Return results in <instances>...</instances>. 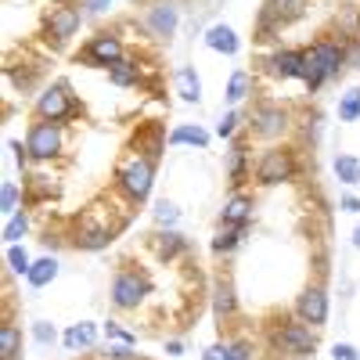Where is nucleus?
Here are the masks:
<instances>
[{
	"label": "nucleus",
	"mask_w": 360,
	"mask_h": 360,
	"mask_svg": "<svg viewBox=\"0 0 360 360\" xmlns=\"http://www.w3.org/2000/svg\"><path fill=\"white\" fill-rule=\"evenodd\" d=\"M242 238H245V224H220L217 238H213V252L224 256V252H234L238 245H242Z\"/></svg>",
	"instance_id": "21"
},
{
	"label": "nucleus",
	"mask_w": 360,
	"mask_h": 360,
	"mask_svg": "<svg viewBox=\"0 0 360 360\" xmlns=\"http://www.w3.org/2000/svg\"><path fill=\"white\" fill-rule=\"evenodd\" d=\"M0 209H4V217L18 213V184L15 180H4V188H0Z\"/></svg>",
	"instance_id": "33"
},
{
	"label": "nucleus",
	"mask_w": 360,
	"mask_h": 360,
	"mask_svg": "<svg viewBox=\"0 0 360 360\" xmlns=\"http://www.w3.org/2000/svg\"><path fill=\"white\" fill-rule=\"evenodd\" d=\"M299 173V159H295V148H266L256 162V184L263 188H274L285 184Z\"/></svg>",
	"instance_id": "3"
},
{
	"label": "nucleus",
	"mask_w": 360,
	"mask_h": 360,
	"mask_svg": "<svg viewBox=\"0 0 360 360\" xmlns=\"http://www.w3.org/2000/svg\"><path fill=\"white\" fill-rule=\"evenodd\" d=\"M353 249H360V224H356V231H353Z\"/></svg>",
	"instance_id": "44"
},
{
	"label": "nucleus",
	"mask_w": 360,
	"mask_h": 360,
	"mask_svg": "<svg viewBox=\"0 0 360 360\" xmlns=\"http://www.w3.org/2000/svg\"><path fill=\"white\" fill-rule=\"evenodd\" d=\"M234 130H238V112H227L224 119H220V123H217V137H234Z\"/></svg>",
	"instance_id": "38"
},
{
	"label": "nucleus",
	"mask_w": 360,
	"mask_h": 360,
	"mask_svg": "<svg viewBox=\"0 0 360 360\" xmlns=\"http://www.w3.org/2000/svg\"><path fill=\"white\" fill-rule=\"evenodd\" d=\"M33 339H37L40 346H54V342H58L54 324H51V321H33Z\"/></svg>",
	"instance_id": "34"
},
{
	"label": "nucleus",
	"mask_w": 360,
	"mask_h": 360,
	"mask_svg": "<svg viewBox=\"0 0 360 360\" xmlns=\"http://www.w3.org/2000/svg\"><path fill=\"white\" fill-rule=\"evenodd\" d=\"M83 62L86 65H105V69H112L119 58H123V40H119L115 33H98V37H90L86 44H83Z\"/></svg>",
	"instance_id": "10"
},
{
	"label": "nucleus",
	"mask_w": 360,
	"mask_h": 360,
	"mask_svg": "<svg viewBox=\"0 0 360 360\" xmlns=\"http://www.w3.org/2000/svg\"><path fill=\"white\" fill-rule=\"evenodd\" d=\"M155 220H159L162 227H173V224L180 220V209H176L173 202H159V205H155Z\"/></svg>",
	"instance_id": "36"
},
{
	"label": "nucleus",
	"mask_w": 360,
	"mask_h": 360,
	"mask_svg": "<svg viewBox=\"0 0 360 360\" xmlns=\"http://www.w3.org/2000/svg\"><path fill=\"white\" fill-rule=\"evenodd\" d=\"M274 346L288 356H314L317 349V335H314V328L307 321H285L278 332H274Z\"/></svg>",
	"instance_id": "5"
},
{
	"label": "nucleus",
	"mask_w": 360,
	"mask_h": 360,
	"mask_svg": "<svg viewBox=\"0 0 360 360\" xmlns=\"http://www.w3.org/2000/svg\"><path fill=\"white\" fill-rule=\"evenodd\" d=\"M263 65H266L270 76H278V79H303L307 76V51H292V47L274 51Z\"/></svg>",
	"instance_id": "12"
},
{
	"label": "nucleus",
	"mask_w": 360,
	"mask_h": 360,
	"mask_svg": "<svg viewBox=\"0 0 360 360\" xmlns=\"http://www.w3.org/2000/svg\"><path fill=\"white\" fill-rule=\"evenodd\" d=\"M263 8L274 15L278 25H288V22H295V18L307 15V0H266Z\"/></svg>",
	"instance_id": "19"
},
{
	"label": "nucleus",
	"mask_w": 360,
	"mask_h": 360,
	"mask_svg": "<svg viewBox=\"0 0 360 360\" xmlns=\"http://www.w3.org/2000/svg\"><path fill=\"white\" fill-rule=\"evenodd\" d=\"M353 62H356V65H353V69H360V47H356V58H353Z\"/></svg>",
	"instance_id": "45"
},
{
	"label": "nucleus",
	"mask_w": 360,
	"mask_h": 360,
	"mask_svg": "<svg viewBox=\"0 0 360 360\" xmlns=\"http://www.w3.org/2000/svg\"><path fill=\"white\" fill-rule=\"evenodd\" d=\"M328 310H332V307H328V292H324L321 285L303 288V292H299V299H295V317L307 321L310 328H324Z\"/></svg>",
	"instance_id": "11"
},
{
	"label": "nucleus",
	"mask_w": 360,
	"mask_h": 360,
	"mask_svg": "<svg viewBox=\"0 0 360 360\" xmlns=\"http://www.w3.org/2000/svg\"><path fill=\"white\" fill-rule=\"evenodd\" d=\"M54 278H58V259H54V256L37 259L33 266H29V274H25V281L33 285V288H47Z\"/></svg>",
	"instance_id": "24"
},
{
	"label": "nucleus",
	"mask_w": 360,
	"mask_h": 360,
	"mask_svg": "<svg viewBox=\"0 0 360 360\" xmlns=\"http://www.w3.org/2000/svg\"><path fill=\"white\" fill-rule=\"evenodd\" d=\"M202 360H227V356H224V346H209Z\"/></svg>",
	"instance_id": "41"
},
{
	"label": "nucleus",
	"mask_w": 360,
	"mask_h": 360,
	"mask_svg": "<svg viewBox=\"0 0 360 360\" xmlns=\"http://www.w3.org/2000/svg\"><path fill=\"white\" fill-rule=\"evenodd\" d=\"M4 259H8V270H11V274H18V278H25L29 266H33V259H29V252L22 245H8Z\"/></svg>",
	"instance_id": "31"
},
{
	"label": "nucleus",
	"mask_w": 360,
	"mask_h": 360,
	"mask_svg": "<svg viewBox=\"0 0 360 360\" xmlns=\"http://www.w3.org/2000/svg\"><path fill=\"white\" fill-rule=\"evenodd\" d=\"M94 342H98V324L94 321H79V324H72L65 332V346L69 349H90Z\"/></svg>",
	"instance_id": "22"
},
{
	"label": "nucleus",
	"mask_w": 360,
	"mask_h": 360,
	"mask_svg": "<svg viewBox=\"0 0 360 360\" xmlns=\"http://www.w3.org/2000/svg\"><path fill=\"white\" fill-rule=\"evenodd\" d=\"M245 180H249V148H245V141H238L227 152V184L238 191Z\"/></svg>",
	"instance_id": "15"
},
{
	"label": "nucleus",
	"mask_w": 360,
	"mask_h": 360,
	"mask_svg": "<svg viewBox=\"0 0 360 360\" xmlns=\"http://www.w3.org/2000/svg\"><path fill=\"white\" fill-rule=\"evenodd\" d=\"M332 173H335V180H339V184H346V188H356V184H360V159H356V155H335V162H332Z\"/></svg>",
	"instance_id": "25"
},
{
	"label": "nucleus",
	"mask_w": 360,
	"mask_h": 360,
	"mask_svg": "<svg viewBox=\"0 0 360 360\" xmlns=\"http://www.w3.org/2000/svg\"><path fill=\"white\" fill-rule=\"evenodd\" d=\"M58 4H69V0H58Z\"/></svg>",
	"instance_id": "46"
},
{
	"label": "nucleus",
	"mask_w": 360,
	"mask_h": 360,
	"mask_svg": "<svg viewBox=\"0 0 360 360\" xmlns=\"http://www.w3.org/2000/svg\"><path fill=\"white\" fill-rule=\"evenodd\" d=\"M205 47L217 51V54H238L242 51V40H238V33L231 25L217 22V25H209V33H205Z\"/></svg>",
	"instance_id": "16"
},
{
	"label": "nucleus",
	"mask_w": 360,
	"mask_h": 360,
	"mask_svg": "<svg viewBox=\"0 0 360 360\" xmlns=\"http://www.w3.org/2000/svg\"><path fill=\"white\" fill-rule=\"evenodd\" d=\"M234 310H238V295H234V285L220 278V281L213 285V314H217L220 321H227V317H234Z\"/></svg>",
	"instance_id": "18"
},
{
	"label": "nucleus",
	"mask_w": 360,
	"mask_h": 360,
	"mask_svg": "<svg viewBox=\"0 0 360 360\" xmlns=\"http://www.w3.org/2000/svg\"><path fill=\"white\" fill-rule=\"evenodd\" d=\"M148 292H152V285H148L144 274H137V270H119L112 278V307L115 310H137Z\"/></svg>",
	"instance_id": "6"
},
{
	"label": "nucleus",
	"mask_w": 360,
	"mask_h": 360,
	"mask_svg": "<svg viewBox=\"0 0 360 360\" xmlns=\"http://www.w3.org/2000/svg\"><path fill=\"white\" fill-rule=\"evenodd\" d=\"M22 353V332L15 324H0V360H18Z\"/></svg>",
	"instance_id": "26"
},
{
	"label": "nucleus",
	"mask_w": 360,
	"mask_h": 360,
	"mask_svg": "<svg viewBox=\"0 0 360 360\" xmlns=\"http://www.w3.org/2000/svg\"><path fill=\"white\" fill-rule=\"evenodd\" d=\"M188 249V242H184V234H176V231H162V234H155V256L159 259H176L180 252Z\"/></svg>",
	"instance_id": "23"
},
{
	"label": "nucleus",
	"mask_w": 360,
	"mask_h": 360,
	"mask_svg": "<svg viewBox=\"0 0 360 360\" xmlns=\"http://www.w3.org/2000/svg\"><path fill=\"white\" fill-rule=\"evenodd\" d=\"M252 209H256L252 195L234 191V195L224 202V209H220V224H245V227H249V220H252Z\"/></svg>",
	"instance_id": "14"
},
{
	"label": "nucleus",
	"mask_w": 360,
	"mask_h": 360,
	"mask_svg": "<svg viewBox=\"0 0 360 360\" xmlns=\"http://www.w3.org/2000/svg\"><path fill=\"white\" fill-rule=\"evenodd\" d=\"M108 4H115V0H90V11H105Z\"/></svg>",
	"instance_id": "43"
},
{
	"label": "nucleus",
	"mask_w": 360,
	"mask_h": 360,
	"mask_svg": "<svg viewBox=\"0 0 360 360\" xmlns=\"http://www.w3.org/2000/svg\"><path fill=\"white\" fill-rule=\"evenodd\" d=\"M166 353H169V356H180V353H184V342L169 339V342H166Z\"/></svg>",
	"instance_id": "42"
},
{
	"label": "nucleus",
	"mask_w": 360,
	"mask_h": 360,
	"mask_svg": "<svg viewBox=\"0 0 360 360\" xmlns=\"http://www.w3.org/2000/svg\"><path fill=\"white\" fill-rule=\"evenodd\" d=\"M339 119L342 123H356L360 119V86H349L339 98Z\"/></svg>",
	"instance_id": "30"
},
{
	"label": "nucleus",
	"mask_w": 360,
	"mask_h": 360,
	"mask_svg": "<svg viewBox=\"0 0 360 360\" xmlns=\"http://www.w3.org/2000/svg\"><path fill=\"white\" fill-rule=\"evenodd\" d=\"M249 94H252V76L238 69V72L227 79V101H231V105H238V101H245Z\"/></svg>",
	"instance_id": "29"
},
{
	"label": "nucleus",
	"mask_w": 360,
	"mask_h": 360,
	"mask_svg": "<svg viewBox=\"0 0 360 360\" xmlns=\"http://www.w3.org/2000/svg\"><path fill=\"white\" fill-rule=\"evenodd\" d=\"M169 144H173V148H176V144H195V148H205V144H209V134H205L202 127L184 123V127H176V130L169 134Z\"/></svg>",
	"instance_id": "28"
},
{
	"label": "nucleus",
	"mask_w": 360,
	"mask_h": 360,
	"mask_svg": "<svg viewBox=\"0 0 360 360\" xmlns=\"http://www.w3.org/2000/svg\"><path fill=\"white\" fill-rule=\"evenodd\" d=\"M79 22H83L79 8L58 4V8H51L47 18H44V33H47V40H54V44H69V40L79 33Z\"/></svg>",
	"instance_id": "9"
},
{
	"label": "nucleus",
	"mask_w": 360,
	"mask_h": 360,
	"mask_svg": "<svg viewBox=\"0 0 360 360\" xmlns=\"http://www.w3.org/2000/svg\"><path fill=\"white\" fill-rule=\"evenodd\" d=\"M108 79L115 86H134L141 79V69H137V62H130V58H119V62L108 69Z\"/></svg>",
	"instance_id": "27"
},
{
	"label": "nucleus",
	"mask_w": 360,
	"mask_h": 360,
	"mask_svg": "<svg viewBox=\"0 0 360 360\" xmlns=\"http://www.w3.org/2000/svg\"><path fill=\"white\" fill-rule=\"evenodd\" d=\"M115 184L127 198L134 202H144L152 195V184H155V159L152 155H130L115 173Z\"/></svg>",
	"instance_id": "2"
},
{
	"label": "nucleus",
	"mask_w": 360,
	"mask_h": 360,
	"mask_svg": "<svg viewBox=\"0 0 360 360\" xmlns=\"http://www.w3.org/2000/svg\"><path fill=\"white\" fill-rule=\"evenodd\" d=\"M332 360H360V353H356V346H349V342H335V346H332Z\"/></svg>",
	"instance_id": "39"
},
{
	"label": "nucleus",
	"mask_w": 360,
	"mask_h": 360,
	"mask_svg": "<svg viewBox=\"0 0 360 360\" xmlns=\"http://www.w3.org/2000/svg\"><path fill=\"white\" fill-rule=\"evenodd\" d=\"M224 356H227V360H252V346H249L245 339L224 342Z\"/></svg>",
	"instance_id": "35"
},
{
	"label": "nucleus",
	"mask_w": 360,
	"mask_h": 360,
	"mask_svg": "<svg viewBox=\"0 0 360 360\" xmlns=\"http://www.w3.org/2000/svg\"><path fill=\"white\" fill-rule=\"evenodd\" d=\"M72 112H76V101H72V90L65 83H51L37 98V115L51 119V123H62V119H69Z\"/></svg>",
	"instance_id": "8"
},
{
	"label": "nucleus",
	"mask_w": 360,
	"mask_h": 360,
	"mask_svg": "<svg viewBox=\"0 0 360 360\" xmlns=\"http://www.w3.org/2000/svg\"><path fill=\"white\" fill-rule=\"evenodd\" d=\"M173 90H176V94L184 98L188 105H198V101H202V79H198V72H195L191 65H180V69H176Z\"/></svg>",
	"instance_id": "17"
},
{
	"label": "nucleus",
	"mask_w": 360,
	"mask_h": 360,
	"mask_svg": "<svg viewBox=\"0 0 360 360\" xmlns=\"http://www.w3.org/2000/svg\"><path fill=\"white\" fill-rule=\"evenodd\" d=\"M176 25H180V11H176L173 0H155V4L148 8V29H152V37L169 40L176 33Z\"/></svg>",
	"instance_id": "13"
},
{
	"label": "nucleus",
	"mask_w": 360,
	"mask_h": 360,
	"mask_svg": "<svg viewBox=\"0 0 360 360\" xmlns=\"http://www.w3.org/2000/svg\"><path fill=\"white\" fill-rule=\"evenodd\" d=\"M288 127H292V115H288V108H281V105H259V108L249 115V130H252V137H259V141H278Z\"/></svg>",
	"instance_id": "7"
},
{
	"label": "nucleus",
	"mask_w": 360,
	"mask_h": 360,
	"mask_svg": "<svg viewBox=\"0 0 360 360\" xmlns=\"http://www.w3.org/2000/svg\"><path fill=\"white\" fill-rule=\"evenodd\" d=\"M25 231H29V217H25V213H15V217H8V227H4V242H8V245H18V238H25Z\"/></svg>",
	"instance_id": "32"
},
{
	"label": "nucleus",
	"mask_w": 360,
	"mask_h": 360,
	"mask_svg": "<svg viewBox=\"0 0 360 360\" xmlns=\"http://www.w3.org/2000/svg\"><path fill=\"white\" fill-rule=\"evenodd\" d=\"M339 209H342V213H360V198L356 195H342L339 198Z\"/></svg>",
	"instance_id": "40"
},
{
	"label": "nucleus",
	"mask_w": 360,
	"mask_h": 360,
	"mask_svg": "<svg viewBox=\"0 0 360 360\" xmlns=\"http://www.w3.org/2000/svg\"><path fill=\"white\" fill-rule=\"evenodd\" d=\"M25 148H29V159H37V162H51V159H58V155H62V148H65L62 127L51 123V119H37V123L29 127Z\"/></svg>",
	"instance_id": "4"
},
{
	"label": "nucleus",
	"mask_w": 360,
	"mask_h": 360,
	"mask_svg": "<svg viewBox=\"0 0 360 360\" xmlns=\"http://www.w3.org/2000/svg\"><path fill=\"white\" fill-rule=\"evenodd\" d=\"M105 335H108V339H115V342H123V346H137V335H134V332H127V328H119L115 321H108V324H105Z\"/></svg>",
	"instance_id": "37"
},
{
	"label": "nucleus",
	"mask_w": 360,
	"mask_h": 360,
	"mask_svg": "<svg viewBox=\"0 0 360 360\" xmlns=\"http://www.w3.org/2000/svg\"><path fill=\"white\" fill-rule=\"evenodd\" d=\"M112 234H115L112 227H90V224H83L79 234H76V245L86 249V252H98V249H108Z\"/></svg>",
	"instance_id": "20"
},
{
	"label": "nucleus",
	"mask_w": 360,
	"mask_h": 360,
	"mask_svg": "<svg viewBox=\"0 0 360 360\" xmlns=\"http://www.w3.org/2000/svg\"><path fill=\"white\" fill-rule=\"evenodd\" d=\"M346 65H349V51L339 40H317V44H310V51H307V76H303L307 90L317 94V90L324 83H332Z\"/></svg>",
	"instance_id": "1"
}]
</instances>
